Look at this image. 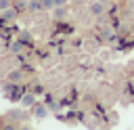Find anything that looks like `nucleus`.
Returning <instances> with one entry per match:
<instances>
[{"label":"nucleus","instance_id":"423d86ee","mask_svg":"<svg viewBox=\"0 0 134 130\" xmlns=\"http://www.w3.org/2000/svg\"><path fill=\"white\" fill-rule=\"evenodd\" d=\"M100 34H103V38H105V40H111V38H113V29H111V27H103V29H100Z\"/></svg>","mask_w":134,"mask_h":130},{"label":"nucleus","instance_id":"f257e3e1","mask_svg":"<svg viewBox=\"0 0 134 130\" xmlns=\"http://www.w3.org/2000/svg\"><path fill=\"white\" fill-rule=\"evenodd\" d=\"M90 13H92L94 17H100V15L105 13V4H103L100 0H94V2H90Z\"/></svg>","mask_w":134,"mask_h":130},{"label":"nucleus","instance_id":"7ed1b4c3","mask_svg":"<svg viewBox=\"0 0 134 130\" xmlns=\"http://www.w3.org/2000/svg\"><path fill=\"white\" fill-rule=\"evenodd\" d=\"M21 105H23V107H34V105H36V96H34V92L23 94V96H21Z\"/></svg>","mask_w":134,"mask_h":130},{"label":"nucleus","instance_id":"9d476101","mask_svg":"<svg viewBox=\"0 0 134 130\" xmlns=\"http://www.w3.org/2000/svg\"><path fill=\"white\" fill-rule=\"evenodd\" d=\"M67 0H54V6H65Z\"/></svg>","mask_w":134,"mask_h":130},{"label":"nucleus","instance_id":"9b49d317","mask_svg":"<svg viewBox=\"0 0 134 130\" xmlns=\"http://www.w3.org/2000/svg\"><path fill=\"white\" fill-rule=\"evenodd\" d=\"M100 2H103V4H107V2H111V0H100Z\"/></svg>","mask_w":134,"mask_h":130},{"label":"nucleus","instance_id":"0eeeda50","mask_svg":"<svg viewBox=\"0 0 134 130\" xmlns=\"http://www.w3.org/2000/svg\"><path fill=\"white\" fill-rule=\"evenodd\" d=\"M54 8V0H42V10H52Z\"/></svg>","mask_w":134,"mask_h":130},{"label":"nucleus","instance_id":"39448f33","mask_svg":"<svg viewBox=\"0 0 134 130\" xmlns=\"http://www.w3.org/2000/svg\"><path fill=\"white\" fill-rule=\"evenodd\" d=\"M27 8H29V10H42V0H31V2L27 4Z\"/></svg>","mask_w":134,"mask_h":130},{"label":"nucleus","instance_id":"1a4fd4ad","mask_svg":"<svg viewBox=\"0 0 134 130\" xmlns=\"http://www.w3.org/2000/svg\"><path fill=\"white\" fill-rule=\"evenodd\" d=\"M6 8H10V0H0V13H4Z\"/></svg>","mask_w":134,"mask_h":130},{"label":"nucleus","instance_id":"f03ea898","mask_svg":"<svg viewBox=\"0 0 134 130\" xmlns=\"http://www.w3.org/2000/svg\"><path fill=\"white\" fill-rule=\"evenodd\" d=\"M34 117H36V120H46V117H48V109H46L44 105H38V103H36V105H34Z\"/></svg>","mask_w":134,"mask_h":130},{"label":"nucleus","instance_id":"6e6552de","mask_svg":"<svg viewBox=\"0 0 134 130\" xmlns=\"http://www.w3.org/2000/svg\"><path fill=\"white\" fill-rule=\"evenodd\" d=\"M8 80H10V82H19V80H21V71H10V73H8Z\"/></svg>","mask_w":134,"mask_h":130},{"label":"nucleus","instance_id":"20e7f679","mask_svg":"<svg viewBox=\"0 0 134 130\" xmlns=\"http://www.w3.org/2000/svg\"><path fill=\"white\" fill-rule=\"evenodd\" d=\"M52 15H54V19H65L67 17V4L65 6H54L52 8Z\"/></svg>","mask_w":134,"mask_h":130}]
</instances>
